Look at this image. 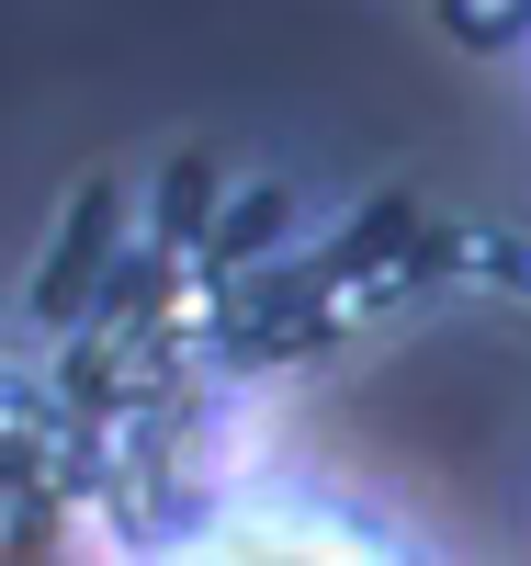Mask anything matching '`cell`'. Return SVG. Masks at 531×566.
<instances>
[{"label": "cell", "instance_id": "1", "mask_svg": "<svg viewBox=\"0 0 531 566\" xmlns=\"http://www.w3.org/2000/svg\"><path fill=\"white\" fill-rule=\"evenodd\" d=\"M159 566H418V555L362 510H226Z\"/></svg>", "mask_w": 531, "mask_h": 566}, {"label": "cell", "instance_id": "2", "mask_svg": "<svg viewBox=\"0 0 531 566\" xmlns=\"http://www.w3.org/2000/svg\"><path fill=\"white\" fill-rule=\"evenodd\" d=\"M442 34L475 45V57H498V45L531 34V0H442Z\"/></svg>", "mask_w": 531, "mask_h": 566}]
</instances>
